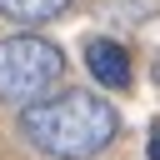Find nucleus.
I'll return each mask as SVG.
<instances>
[{"label":"nucleus","instance_id":"obj_6","mask_svg":"<svg viewBox=\"0 0 160 160\" xmlns=\"http://www.w3.org/2000/svg\"><path fill=\"white\" fill-rule=\"evenodd\" d=\"M155 85H160V55H155Z\"/></svg>","mask_w":160,"mask_h":160},{"label":"nucleus","instance_id":"obj_3","mask_svg":"<svg viewBox=\"0 0 160 160\" xmlns=\"http://www.w3.org/2000/svg\"><path fill=\"white\" fill-rule=\"evenodd\" d=\"M85 70H90V80H100L105 90H125V85H130V55H125V45L110 40V35L85 40Z\"/></svg>","mask_w":160,"mask_h":160},{"label":"nucleus","instance_id":"obj_4","mask_svg":"<svg viewBox=\"0 0 160 160\" xmlns=\"http://www.w3.org/2000/svg\"><path fill=\"white\" fill-rule=\"evenodd\" d=\"M65 10H70V0H0V15L15 25H50Z\"/></svg>","mask_w":160,"mask_h":160},{"label":"nucleus","instance_id":"obj_5","mask_svg":"<svg viewBox=\"0 0 160 160\" xmlns=\"http://www.w3.org/2000/svg\"><path fill=\"white\" fill-rule=\"evenodd\" d=\"M145 160H160V120H150L145 130Z\"/></svg>","mask_w":160,"mask_h":160},{"label":"nucleus","instance_id":"obj_2","mask_svg":"<svg viewBox=\"0 0 160 160\" xmlns=\"http://www.w3.org/2000/svg\"><path fill=\"white\" fill-rule=\"evenodd\" d=\"M65 75V55L45 35H5L0 40V100L35 105L50 95V85Z\"/></svg>","mask_w":160,"mask_h":160},{"label":"nucleus","instance_id":"obj_1","mask_svg":"<svg viewBox=\"0 0 160 160\" xmlns=\"http://www.w3.org/2000/svg\"><path fill=\"white\" fill-rule=\"evenodd\" d=\"M20 130L50 160H90V155H100L120 135V110L105 95L60 90V95H45V100L25 105Z\"/></svg>","mask_w":160,"mask_h":160}]
</instances>
